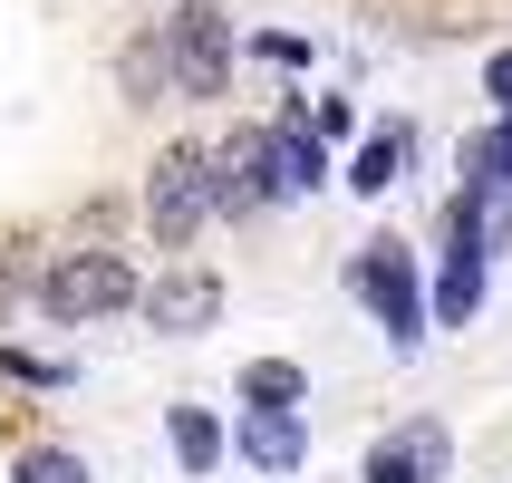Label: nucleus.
Segmentation results:
<instances>
[{"label": "nucleus", "mask_w": 512, "mask_h": 483, "mask_svg": "<svg viewBox=\"0 0 512 483\" xmlns=\"http://www.w3.org/2000/svg\"><path fill=\"white\" fill-rule=\"evenodd\" d=\"M0 368H10V377H29V387H58V377H68L58 358H29V348H0Z\"/></svg>", "instance_id": "16"}, {"label": "nucleus", "mask_w": 512, "mask_h": 483, "mask_svg": "<svg viewBox=\"0 0 512 483\" xmlns=\"http://www.w3.org/2000/svg\"><path fill=\"white\" fill-rule=\"evenodd\" d=\"M165 58H174V87L184 97H223L232 87V20L213 0H184L165 20Z\"/></svg>", "instance_id": "4"}, {"label": "nucleus", "mask_w": 512, "mask_h": 483, "mask_svg": "<svg viewBox=\"0 0 512 483\" xmlns=\"http://www.w3.org/2000/svg\"><path fill=\"white\" fill-rule=\"evenodd\" d=\"M145 319H155L165 339H203V329L223 319V281H213V271H165V281L145 290Z\"/></svg>", "instance_id": "5"}, {"label": "nucleus", "mask_w": 512, "mask_h": 483, "mask_svg": "<svg viewBox=\"0 0 512 483\" xmlns=\"http://www.w3.org/2000/svg\"><path fill=\"white\" fill-rule=\"evenodd\" d=\"M126 87H136V107H155L174 87V58H165V39H145V49H126Z\"/></svg>", "instance_id": "13"}, {"label": "nucleus", "mask_w": 512, "mask_h": 483, "mask_svg": "<svg viewBox=\"0 0 512 483\" xmlns=\"http://www.w3.org/2000/svg\"><path fill=\"white\" fill-rule=\"evenodd\" d=\"M203 213H213V155H203V145H165L155 174H145V223H155V242L184 252Z\"/></svg>", "instance_id": "2"}, {"label": "nucleus", "mask_w": 512, "mask_h": 483, "mask_svg": "<svg viewBox=\"0 0 512 483\" xmlns=\"http://www.w3.org/2000/svg\"><path fill=\"white\" fill-rule=\"evenodd\" d=\"M464 174H474V184H512V116L493 126V136L464 145Z\"/></svg>", "instance_id": "14"}, {"label": "nucleus", "mask_w": 512, "mask_h": 483, "mask_svg": "<svg viewBox=\"0 0 512 483\" xmlns=\"http://www.w3.org/2000/svg\"><path fill=\"white\" fill-rule=\"evenodd\" d=\"M484 87H493V107L512 116V49H503V58H493V68H484Z\"/></svg>", "instance_id": "17"}, {"label": "nucleus", "mask_w": 512, "mask_h": 483, "mask_svg": "<svg viewBox=\"0 0 512 483\" xmlns=\"http://www.w3.org/2000/svg\"><path fill=\"white\" fill-rule=\"evenodd\" d=\"M174 455H184V474H213L223 464V426L203 406H174Z\"/></svg>", "instance_id": "10"}, {"label": "nucleus", "mask_w": 512, "mask_h": 483, "mask_svg": "<svg viewBox=\"0 0 512 483\" xmlns=\"http://www.w3.org/2000/svg\"><path fill=\"white\" fill-rule=\"evenodd\" d=\"M348 290H358V300L387 319V339H397V348L426 339V290H416V261H406V242H368V252L348 261Z\"/></svg>", "instance_id": "3"}, {"label": "nucleus", "mask_w": 512, "mask_h": 483, "mask_svg": "<svg viewBox=\"0 0 512 483\" xmlns=\"http://www.w3.org/2000/svg\"><path fill=\"white\" fill-rule=\"evenodd\" d=\"M213 203H223V213H261V203H281L271 136H232L223 155H213Z\"/></svg>", "instance_id": "6"}, {"label": "nucleus", "mask_w": 512, "mask_h": 483, "mask_svg": "<svg viewBox=\"0 0 512 483\" xmlns=\"http://www.w3.org/2000/svg\"><path fill=\"white\" fill-rule=\"evenodd\" d=\"M397 165H406V136H397V126H377V136L358 145V165H348V184H358V194H387V184H397Z\"/></svg>", "instance_id": "11"}, {"label": "nucleus", "mask_w": 512, "mask_h": 483, "mask_svg": "<svg viewBox=\"0 0 512 483\" xmlns=\"http://www.w3.org/2000/svg\"><path fill=\"white\" fill-rule=\"evenodd\" d=\"M300 387H310V377L290 368V358H252V368H242V397L252 406H300Z\"/></svg>", "instance_id": "12"}, {"label": "nucleus", "mask_w": 512, "mask_h": 483, "mask_svg": "<svg viewBox=\"0 0 512 483\" xmlns=\"http://www.w3.org/2000/svg\"><path fill=\"white\" fill-rule=\"evenodd\" d=\"M445 474V426H406L368 445V483H435Z\"/></svg>", "instance_id": "7"}, {"label": "nucleus", "mask_w": 512, "mask_h": 483, "mask_svg": "<svg viewBox=\"0 0 512 483\" xmlns=\"http://www.w3.org/2000/svg\"><path fill=\"white\" fill-rule=\"evenodd\" d=\"M10 483H87V464L68 455V445H29V455L10 464Z\"/></svg>", "instance_id": "15"}, {"label": "nucleus", "mask_w": 512, "mask_h": 483, "mask_svg": "<svg viewBox=\"0 0 512 483\" xmlns=\"http://www.w3.org/2000/svg\"><path fill=\"white\" fill-rule=\"evenodd\" d=\"M39 300H49L58 329H97L107 310L136 300V271H126V252H58L49 281H39Z\"/></svg>", "instance_id": "1"}, {"label": "nucleus", "mask_w": 512, "mask_h": 483, "mask_svg": "<svg viewBox=\"0 0 512 483\" xmlns=\"http://www.w3.org/2000/svg\"><path fill=\"white\" fill-rule=\"evenodd\" d=\"M232 445H242V464H261V474H300V455H310V435H300L290 406H252Z\"/></svg>", "instance_id": "8"}, {"label": "nucleus", "mask_w": 512, "mask_h": 483, "mask_svg": "<svg viewBox=\"0 0 512 483\" xmlns=\"http://www.w3.org/2000/svg\"><path fill=\"white\" fill-rule=\"evenodd\" d=\"M271 174H281V194H319L329 184V145L310 126H271Z\"/></svg>", "instance_id": "9"}]
</instances>
